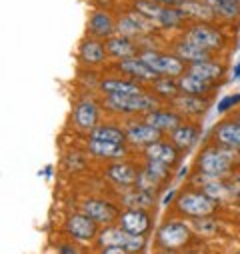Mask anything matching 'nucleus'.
Returning a JSON list of instances; mask_svg holds the SVG:
<instances>
[{
    "label": "nucleus",
    "mask_w": 240,
    "mask_h": 254,
    "mask_svg": "<svg viewBox=\"0 0 240 254\" xmlns=\"http://www.w3.org/2000/svg\"><path fill=\"white\" fill-rule=\"evenodd\" d=\"M90 138L94 140H102V142H112V144H126V132L116 128L110 124H102L90 132Z\"/></svg>",
    "instance_id": "obj_32"
},
{
    "label": "nucleus",
    "mask_w": 240,
    "mask_h": 254,
    "mask_svg": "<svg viewBox=\"0 0 240 254\" xmlns=\"http://www.w3.org/2000/svg\"><path fill=\"white\" fill-rule=\"evenodd\" d=\"M178 86L180 90H182L184 94H192V96H206L210 90H212V82L208 80H202L190 72H184V74H180L178 78Z\"/></svg>",
    "instance_id": "obj_27"
},
{
    "label": "nucleus",
    "mask_w": 240,
    "mask_h": 254,
    "mask_svg": "<svg viewBox=\"0 0 240 254\" xmlns=\"http://www.w3.org/2000/svg\"><path fill=\"white\" fill-rule=\"evenodd\" d=\"M236 122H238V124H240V116H238V120H236Z\"/></svg>",
    "instance_id": "obj_46"
},
{
    "label": "nucleus",
    "mask_w": 240,
    "mask_h": 254,
    "mask_svg": "<svg viewBox=\"0 0 240 254\" xmlns=\"http://www.w3.org/2000/svg\"><path fill=\"white\" fill-rule=\"evenodd\" d=\"M102 254H124V250L122 248H116V246H108Z\"/></svg>",
    "instance_id": "obj_41"
},
{
    "label": "nucleus",
    "mask_w": 240,
    "mask_h": 254,
    "mask_svg": "<svg viewBox=\"0 0 240 254\" xmlns=\"http://www.w3.org/2000/svg\"><path fill=\"white\" fill-rule=\"evenodd\" d=\"M72 118H74V126L78 130L92 132L96 128V122H98V106H96V102L92 98L78 100L76 106H74Z\"/></svg>",
    "instance_id": "obj_10"
},
{
    "label": "nucleus",
    "mask_w": 240,
    "mask_h": 254,
    "mask_svg": "<svg viewBox=\"0 0 240 254\" xmlns=\"http://www.w3.org/2000/svg\"><path fill=\"white\" fill-rule=\"evenodd\" d=\"M176 206H178L180 212H184V214L204 218V216H208L216 210V200L210 198L204 192H182L176 200Z\"/></svg>",
    "instance_id": "obj_6"
},
{
    "label": "nucleus",
    "mask_w": 240,
    "mask_h": 254,
    "mask_svg": "<svg viewBox=\"0 0 240 254\" xmlns=\"http://www.w3.org/2000/svg\"><path fill=\"white\" fill-rule=\"evenodd\" d=\"M118 68L122 72H126V74H130V76H134V78H138V80L152 82V84L160 78V74L152 66H148L140 56H132V58H126V60H120Z\"/></svg>",
    "instance_id": "obj_13"
},
{
    "label": "nucleus",
    "mask_w": 240,
    "mask_h": 254,
    "mask_svg": "<svg viewBox=\"0 0 240 254\" xmlns=\"http://www.w3.org/2000/svg\"><path fill=\"white\" fill-rule=\"evenodd\" d=\"M198 140V128L194 124H180L176 130H172V144L180 150H188Z\"/></svg>",
    "instance_id": "obj_29"
},
{
    "label": "nucleus",
    "mask_w": 240,
    "mask_h": 254,
    "mask_svg": "<svg viewBox=\"0 0 240 254\" xmlns=\"http://www.w3.org/2000/svg\"><path fill=\"white\" fill-rule=\"evenodd\" d=\"M106 108L112 112H126V114H136V112H146L154 110L158 100L150 94H132V96H106L104 100Z\"/></svg>",
    "instance_id": "obj_4"
},
{
    "label": "nucleus",
    "mask_w": 240,
    "mask_h": 254,
    "mask_svg": "<svg viewBox=\"0 0 240 254\" xmlns=\"http://www.w3.org/2000/svg\"><path fill=\"white\" fill-rule=\"evenodd\" d=\"M88 150L98 156V158H120L126 154L124 144H112V142H102V140H88Z\"/></svg>",
    "instance_id": "obj_31"
},
{
    "label": "nucleus",
    "mask_w": 240,
    "mask_h": 254,
    "mask_svg": "<svg viewBox=\"0 0 240 254\" xmlns=\"http://www.w3.org/2000/svg\"><path fill=\"white\" fill-rule=\"evenodd\" d=\"M204 194H208L210 198H214L218 202V198H224L230 194V188L222 180H208V182H204Z\"/></svg>",
    "instance_id": "obj_36"
},
{
    "label": "nucleus",
    "mask_w": 240,
    "mask_h": 254,
    "mask_svg": "<svg viewBox=\"0 0 240 254\" xmlns=\"http://www.w3.org/2000/svg\"><path fill=\"white\" fill-rule=\"evenodd\" d=\"M60 252H62V254H76V250L72 246H68V244H64L62 248H60Z\"/></svg>",
    "instance_id": "obj_42"
},
{
    "label": "nucleus",
    "mask_w": 240,
    "mask_h": 254,
    "mask_svg": "<svg viewBox=\"0 0 240 254\" xmlns=\"http://www.w3.org/2000/svg\"><path fill=\"white\" fill-rule=\"evenodd\" d=\"M140 58L146 62L148 66H152L160 76H168V78L176 76L178 78L180 74L186 72L184 60H180L174 54H162V52H156V50H144L140 54Z\"/></svg>",
    "instance_id": "obj_3"
},
{
    "label": "nucleus",
    "mask_w": 240,
    "mask_h": 254,
    "mask_svg": "<svg viewBox=\"0 0 240 254\" xmlns=\"http://www.w3.org/2000/svg\"><path fill=\"white\" fill-rule=\"evenodd\" d=\"M86 30L92 38H110L114 36L116 32V20L112 18L110 12L106 10H94L90 16H88V22H86Z\"/></svg>",
    "instance_id": "obj_11"
},
{
    "label": "nucleus",
    "mask_w": 240,
    "mask_h": 254,
    "mask_svg": "<svg viewBox=\"0 0 240 254\" xmlns=\"http://www.w3.org/2000/svg\"><path fill=\"white\" fill-rule=\"evenodd\" d=\"M146 122L154 128H158L160 132L164 130H176L180 124H182V116L178 112H172V110H166V108H156V110H150L146 112Z\"/></svg>",
    "instance_id": "obj_15"
},
{
    "label": "nucleus",
    "mask_w": 240,
    "mask_h": 254,
    "mask_svg": "<svg viewBox=\"0 0 240 254\" xmlns=\"http://www.w3.org/2000/svg\"><path fill=\"white\" fill-rule=\"evenodd\" d=\"M236 104H240V94H232V96H224L220 102H218V112H226V110H232Z\"/></svg>",
    "instance_id": "obj_37"
},
{
    "label": "nucleus",
    "mask_w": 240,
    "mask_h": 254,
    "mask_svg": "<svg viewBox=\"0 0 240 254\" xmlns=\"http://www.w3.org/2000/svg\"><path fill=\"white\" fill-rule=\"evenodd\" d=\"M100 90L106 96H132L142 94V88L136 82L130 80H120V78H106L100 82Z\"/></svg>",
    "instance_id": "obj_25"
},
{
    "label": "nucleus",
    "mask_w": 240,
    "mask_h": 254,
    "mask_svg": "<svg viewBox=\"0 0 240 254\" xmlns=\"http://www.w3.org/2000/svg\"><path fill=\"white\" fill-rule=\"evenodd\" d=\"M82 214L90 216L94 222H102V224H108L116 218V208L110 204V202H104V200H86L82 204Z\"/></svg>",
    "instance_id": "obj_20"
},
{
    "label": "nucleus",
    "mask_w": 240,
    "mask_h": 254,
    "mask_svg": "<svg viewBox=\"0 0 240 254\" xmlns=\"http://www.w3.org/2000/svg\"><path fill=\"white\" fill-rule=\"evenodd\" d=\"M174 52H176V56H178L180 60H186V62H190V64H192V62L210 60V52H208V50L196 46L194 42H190V40H186V38L174 42Z\"/></svg>",
    "instance_id": "obj_26"
},
{
    "label": "nucleus",
    "mask_w": 240,
    "mask_h": 254,
    "mask_svg": "<svg viewBox=\"0 0 240 254\" xmlns=\"http://www.w3.org/2000/svg\"><path fill=\"white\" fill-rule=\"evenodd\" d=\"M154 92L156 94H160V96H164V98H176L178 96V92H180V86H178V80H174V78H168V76H160L154 84Z\"/></svg>",
    "instance_id": "obj_34"
},
{
    "label": "nucleus",
    "mask_w": 240,
    "mask_h": 254,
    "mask_svg": "<svg viewBox=\"0 0 240 254\" xmlns=\"http://www.w3.org/2000/svg\"><path fill=\"white\" fill-rule=\"evenodd\" d=\"M186 72L202 78V80H208V82H214L218 78L224 76L226 68L220 64V62H214V60H202V62H192V64L186 66Z\"/></svg>",
    "instance_id": "obj_22"
},
{
    "label": "nucleus",
    "mask_w": 240,
    "mask_h": 254,
    "mask_svg": "<svg viewBox=\"0 0 240 254\" xmlns=\"http://www.w3.org/2000/svg\"><path fill=\"white\" fill-rule=\"evenodd\" d=\"M118 222H120V228H124L130 234H138V236H142L150 228V216L144 210H126L120 214Z\"/></svg>",
    "instance_id": "obj_16"
},
{
    "label": "nucleus",
    "mask_w": 240,
    "mask_h": 254,
    "mask_svg": "<svg viewBox=\"0 0 240 254\" xmlns=\"http://www.w3.org/2000/svg\"><path fill=\"white\" fill-rule=\"evenodd\" d=\"M156 30V24L150 22L146 16H142L136 10H128L116 20V34L126 38H140L146 34H152Z\"/></svg>",
    "instance_id": "obj_5"
},
{
    "label": "nucleus",
    "mask_w": 240,
    "mask_h": 254,
    "mask_svg": "<svg viewBox=\"0 0 240 254\" xmlns=\"http://www.w3.org/2000/svg\"><path fill=\"white\" fill-rule=\"evenodd\" d=\"M78 54H80V60L84 62V64L96 66V64H102L108 52H106V46L100 40H96V38H84L80 42Z\"/></svg>",
    "instance_id": "obj_19"
},
{
    "label": "nucleus",
    "mask_w": 240,
    "mask_h": 254,
    "mask_svg": "<svg viewBox=\"0 0 240 254\" xmlns=\"http://www.w3.org/2000/svg\"><path fill=\"white\" fill-rule=\"evenodd\" d=\"M208 6L214 10L216 18L236 20L240 18V0H206Z\"/></svg>",
    "instance_id": "obj_30"
},
{
    "label": "nucleus",
    "mask_w": 240,
    "mask_h": 254,
    "mask_svg": "<svg viewBox=\"0 0 240 254\" xmlns=\"http://www.w3.org/2000/svg\"><path fill=\"white\" fill-rule=\"evenodd\" d=\"M228 188H230V194L232 196H240V174H236V176L230 178Z\"/></svg>",
    "instance_id": "obj_38"
},
{
    "label": "nucleus",
    "mask_w": 240,
    "mask_h": 254,
    "mask_svg": "<svg viewBox=\"0 0 240 254\" xmlns=\"http://www.w3.org/2000/svg\"><path fill=\"white\" fill-rule=\"evenodd\" d=\"M180 10H182V14H184L186 18H192V20H196V22H206V24H210V22L216 18L214 10L208 6L206 0H204V2H200V0H192V2H186V4L180 6Z\"/></svg>",
    "instance_id": "obj_28"
},
{
    "label": "nucleus",
    "mask_w": 240,
    "mask_h": 254,
    "mask_svg": "<svg viewBox=\"0 0 240 254\" xmlns=\"http://www.w3.org/2000/svg\"><path fill=\"white\" fill-rule=\"evenodd\" d=\"M184 38L190 40V42H194L196 46L208 50V52H210V50H218V48H222V44H224V38H222L220 30L214 28V26H210V24H206V22H196V24H192V26L186 30Z\"/></svg>",
    "instance_id": "obj_7"
},
{
    "label": "nucleus",
    "mask_w": 240,
    "mask_h": 254,
    "mask_svg": "<svg viewBox=\"0 0 240 254\" xmlns=\"http://www.w3.org/2000/svg\"><path fill=\"white\" fill-rule=\"evenodd\" d=\"M156 2H160L164 6H170V8H180V6L186 4V2H192V0H156Z\"/></svg>",
    "instance_id": "obj_40"
},
{
    "label": "nucleus",
    "mask_w": 240,
    "mask_h": 254,
    "mask_svg": "<svg viewBox=\"0 0 240 254\" xmlns=\"http://www.w3.org/2000/svg\"><path fill=\"white\" fill-rule=\"evenodd\" d=\"M124 132H126V140L134 146H150L154 142H160L162 138V132L150 126L148 122H130Z\"/></svg>",
    "instance_id": "obj_9"
},
{
    "label": "nucleus",
    "mask_w": 240,
    "mask_h": 254,
    "mask_svg": "<svg viewBox=\"0 0 240 254\" xmlns=\"http://www.w3.org/2000/svg\"><path fill=\"white\" fill-rule=\"evenodd\" d=\"M146 158L152 162L172 166L178 162V148L170 142H154V144L146 146Z\"/></svg>",
    "instance_id": "obj_24"
},
{
    "label": "nucleus",
    "mask_w": 240,
    "mask_h": 254,
    "mask_svg": "<svg viewBox=\"0 0 240 254\" xmlns=\"http://www.w3.org/2000/svg\"><path fill=\"white\" fill-rule=\"evenodd\" d=\"M172 196H174V190H170V192H168V194H166V196H164V204H168V202H170V198H172Z\"/></svg>",
    "instance_id": "obj_43"
},
{
    "label": "nucleus",
    "mask_w": 240,
    "mask_h": 254,
    "mask_svg": "<svg viewBox=\"0 0 240 254\" xmlns=\"http://www.w3.org/2000/svg\"><path fill=\"white\" fill-rule=\"evenodd\" d=\"M152 202H154V194L146 192V190H142V188L130 190V192L124 196V204H126L130 210H142V208H148Z\"/></svg>",
    "instance_id": "obj_33"
},
{
    "label": "nucleus",
    "mask_w": 240,
    "mask_h": 254,
    "mask_svg": "<svg viewBox=\"0 0 240 254\" xmlns=\"http://www.w3.org/2000/svg\"><path fill=\"white\" fill-rule=\"evenodd\" d=\"M174 110H178V114L182 116H200L204 114V110L208 108V100L202 96H192V94H178L174 100Z\"/></svg>",
    "instance_id": "obj_17"
},
{
    "label": "nucleus",
    "mask_w": 240,
    "mask_h": 254,
    "mask_svg": "<svg viewBox=\"0 0 240 254\" xmlns=\"http://www.w3.org/2000/svg\"><path fill=\"white\" fill-rule=\"evenodd\" d=\"M190 238V230L182 222H166L158 230V242L164 248H178L186 244Z\"/></svg>",
    "instance_id": "obj_12"
},
{
    "label": "nucleus",
    "mask_w": 240,
    "mask_h": 254,
    "mask_svg": "<svg viewBox=\"0 0 240 254\" xmlns=\"http://www.w3.org/2000/svg\"><path fill=\"white\" fill-rule=\"evenodd\" d=\"M132 8L140 12L142 16H146L150 22H154L156 28H178L186 20V16L182 14L180 8L164 6L156 2V0H134Z\"/></svg>",
    "instance_id": "obj_2"
},
{
    "label": "nucleus",
    "mask_w": 240,
    "mask_h": 254,
    "mask_svg": "<svg viewBox=\"0 0 240 254\" xmlns=\"http://www.w3.org/2000/svg\"><path fill=\"white\" fill-rule=\"evenodd\" d=\"M232 158H234V152L228 150V148H222L218 144H212V146L204 148L198 156L200 180L208 182V180H222V178L230 176Z\"/></svg>",
    "instance_id": "obj_1"
},
{
    "label": "nucleus",
    "mask_w": 240,
    "mask_h": 254,
    "mask_svg": "<svg viewBox=\"0 0 240 254\" xmlns=\"http://www.w3.org/2000/svg\"><path fill=\"white\" fill-rule=\"evenodd\" d=\"M168 170H170V166H166V164H160V162H152V160H146V166H144V170H142V174H146L154 184H162L166 178H168Z\"/></svg>",
    "instance_id": "obj_35"
},
{
    "label": "nucleus",
    "mask_w": 240,
    "mask_h": 254,
    "mask_svg": "<svg viewBox=\"0 0 240 254\" xmlns=\"http://www.w3.org/2000/svg\"><path fill=\"white\" fill-rule=\"evenodd\" d=\"M94 2H96V4H110L112 0H94Z\"/></svg>",
    "instance_id": "obj_44"
},
{
    "label": "nucleus",
    "mask_w": 240,
    "mask_h": 254,
    "mask_svg": "<svg viewBox=\"0 0 240 254\" xmlns=\"http://www.w3.org/2000/svg\"><path fill=\"white\" fill-rule=\"evenodd\" d=\"M196 228H198L200 232H212V230L216 228V224H214L212 220H196Z\"/></svg>",
    "instance_id": "obj_39"
},
{
    "label": "nucleus",
    "mask_w": 240,
    "mask_h": 254,
    "mask_svg": "<svg viewBox=\"0 0 240 254\" xmlns=\"http://www.w3.org/2000/svg\"><path fill=\"white\" fill-rule=\"evenodd\" d=\"M106 52L114 58H120V60H126V58H132L138 50L136 42L132 38H126V36H120V34H114L106 40Z\"/></svg>",
    "instance_id": "obj_21"
},
{
    "label": "nucleus",
    "mask_w": 240,
    "mask_h": 254,
    "mask_svg": "<svg viewBox=\"0 0 240 254\" xmlns=\"http://www.w3.org/2000/svg\"><path fill=\"white\" fill-rule=\"evenodd\" d=\"M214 144L228 148L232 152L240 150V124L232 120L220 122L214 130Z\"/></svg>",
    "instance_id": "obj_14"
},
{
    "label": "nucleus",
    "mask_w": 240,
    "mask_h": 254,
    "mask_svg": "<svg viewBox=\"0 0 240 254\" xmlns=\"http://www.w3.org/2000/svg\"><path fill=\"white\" fill-rule=\"evenodd\" d=\"M234 76L240 78V62H238V66H236V70H234Z\"/></svg>",
    "instance_id": "obj_45"
},
{
    "label": "nucleus",
    "mask_w": 240,
    "mask_h": 254,
    "mask_svg": "<svg viewBox=\"0 0 240 254\" xmlns=\"http://www.w3.org/2000/svg\"><path fill=\"white\" fill-rule=\"evenodd\" d=\"M100 244L102 246H116L122 250H130V252H138L144 246V238L138 234H130L124 228H106L100 232Z\"/></svg>",
    "instance_id": "obj_8"
},
{
    "label": "nucleus",
    "mask_w": 240,
    "mask_h": 254,
    "mask_svg": "<svg viewBox=\"0 0 240 254\" xmlns=\"http://www.w3.org/2000/svg\"><path fill=\"white\" fill-rule=\"evenodd\" d=\"M106 176L116 182L118 186H132L138 182V170L132 166V164H126V162H116L112 166L106 168Z\"/></svg>",
    "instance_id": "obj_23"
},
{
    "label": "nucleus",
    "mask_w": 240,
    "mask_h": 254,
    "mask_svg": "<svg viewBox=\"0 0 240 254\" xmlns=\"http://www.w3.org/2000/svg\"><path fill=\"white\" fill-rule=\"evenodd\" d=\"M66 230L76 240H90L96 234V222L86 214H72L66 222Z\"/></svg>",
    "instance_id": "obj_18"
}]
</instances>
